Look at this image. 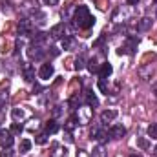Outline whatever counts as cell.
Instances as JSON below:
<instances>
[{
	"instance_id": "cell-1",
	"label": "cell",
	"mask_w": 157,
	"mask_h": 157,
	"mask_svg": "<svg viewBox=\"0 0 157 157\" xmlns=\"http://www.w3.org/2000/svg\"><path fill=\"white\" fill-rule=\"evenodd\" d=\"M93 24H95V17L90 13V9L86 6H78L73 15V26L78 29H90Z\"/></svg>"
},
{
	"instance_id": "cell-2",
	"label": "cell",
	"mask_w": 157,
	"mask_h": 157,
	"mask_svg": "<svg viewBox=\"0 0 157 157\" xmlns=\"http://www.w3.org/2000/svg\"><path fill=\"white\" fill-rule=\"evenodd\" d=\"M28 57H29L31 60H42V59L46 57L44 46H42V44H31V46L28 48Z\"/></svg>"
},
{
	"instance_id": "cell-3",
	"label": "cell",
	"mask_w": 157,
	"mask_h": 157,
	"mask_svg": "<svg viewBox=\"0 0 157 157\" xmlns=\"http://www.w3.org/2000/svg\"><path fill=\"white\" fill-rule=\"evenodd\" d=\"M77 121L80 122V124H88L90 121H91V117H93V112H91V106H80V108H77Z\"/></svg>"
},
{
	"instance_id": "cell-4",
	"label": "cell",
	"mask_w": 157,
	"mask_h": 157,
	"mask_svg": "<svg viewBox=\"0 0 157 157\" xmlns=\"http://www.w3.org/2000/svg\"><path fill=\"white\" fill-rule=\"evenodd\" d=\"M137 44H139V39H137V37H128V39H126V44L119 49V53H121V55H122V53L133 55L135 49H137Z\"/></svg>"
},
{
	"instance_id": "cell-5",
	"label": "cell",
	"mask_w": 157,
	"mask_h": 157,
	"mask_svg": "<svg viewBox=\"0 0 157 157\" xmlns=\"http://www.w3.org/2000/svg\"><path fill=\"white\" fill-rule=\"evenodd\" d=\"M91 139L97 141V143H104V141L108 139V132L104 130V124L93 126V130H91Z\"/></svg>"
},
{
	"instance_id": "cell-6",
	"label": "cell",
	"mask_w": 157,
	"mask_h": 157,
	"mask_svg": "<svg viewBox=\"0 0 157 157\" xmlns=\"http://www.w3.org/2000/svg\"><path fill=\"white\" fill-rule=\"evenodd\" d=\"M15 143V137L11 133V130H0V146L2 148H11Z\"/></svg>"
},
{
	"instance_id": "cell-7",
	"label": "cell",
	"mask_w": 157,
	"mask_h": 157,
	"mask_svg": "<svg viewBox=\"0 0 157 157\" xmlns=\"http://www.w3.org/2000/svg\"><path fill=\"white\" fill-rule=\"evenodd\" d=\"M49 35H51V39L55 40H62L66 35H70V33H66V24L64 22H60V24H57V26H53L51 29H49Z\"/></svg>"
},
{
	"instance_id": "cell-8",
	"label": "cell",
	"mask_w": 157,
	"mask_h": 157,
	"mask_svg": "<svg viewBox=\"0 0 157 157\" xmlns=\"http://www.w3.org/2000/svg\"><path fill=\"white\" fill-rule=\"evenodd\" d=\"M53 73H55V68H53V64H49V62H46V64H42L39 70V77L42 80H49V78L53 77Z\"/></svg>"
},
{
	"instance_id": "cell-9",
	"label": "cell",
	"mask_w": 157,
	"mask_h": 157,
	"mask_svg": "<svg viewBox=\"0 0 157 157\" xmlns=\"http://www.w3.org/2000/svg\"><path fill=\"white\" fill-rule=\"evenodd\" d=\"M31 29H33V26H31V20H29V18H22V20L18 22V35L28 37V35L31 33Z\"/></svg>"
},
{
	"instance_id": "cell-10",
	"label": "cell",
	"mask_w": 157,
	"mask_h": 157,
	"mask_svg": "<svg viewBox=\"0 0 157 157\" xmlns=\"http://www.w3.org/2000/svg\"><path fill=\"white\" fill-rule=\"evenodd\" d=\"M20 70H22V75H24V78H26L28 82H33V80H35V68H33L29 62H24V64L20 66Z\"/></svg>"
},
{
	"instance_id": "cell-11",
	"label": "cell",
	"mask_w": 157,
	"mask_h": 157,
	"mask_svg": "<svg viewBox=\"0 0 157 157\" xmlns=\"http://www.w3.org/2000/svg\"><path fill=\"white\" fill-rule=\"evenodd\" d=\"M108 133H110V137H113V139H122V137L126 135V128H124L122 124H113Z\"/></svg>"
},
{
	"instance_id": "cell-12",
	"label": "cell",
	"mask_w": 157,
	"mask_h": 157,
	"mask_svg": "<svg viewBox=\"0 0 157 157\" xmlns=\"http://www.w3.org/2000/svg\"><path fill=\"white\" fill-rule=\"evenodd\" d=\"M49 157H68V148L55 143V144L51 146V154H49Z\"/></svg>"
},
{
	"instance_id": "cell-13",
	"label": "cell",
	"mask_w": 157,
	"mask_h": 157,
	"mask_svg": "<svg viewBox=\"0 0 157 157\" xmlns=\"http://www.w3.org/2000/svg\"><path fill=\"white\" fill-rule=\"evenodd\" d=\"M112 71H113V68H112V64L110 62H102L101 66H99V77L101 78H108L110 75H112Z\"/></svg>"
},
{
	"instance_id": "cell-14",
	"label": "cell",
	"mask_w": 157,
	"mask_h": 157,
	"mask_svg": "<svg viewBox=\"0 0 157 157\" xmlns=\"http://www.w3.org/2000/svg\"><path fill=\"white\" fill-rule=\"evenodd\" d=\"M115 117H117V110H106V112L101 113V124L106 126L108 122H112Z\"/></svg>"
},
{
	"instance_id": "cell-15",
	"label": "cell",
	"mask_w": 157,
	"mask_h": 157,
	"mask_svg": "<svg viewBox=\"0 0 157 157\" xmlns=\"http://www.w3.org/2000/svg\"><path fill=\"white\" fill-rule=\"evenodd\" d=\"M84 101H86V104H88V106H91V108H93V106H99V99H97L90 90H86V91H84Z\"/></svg>"
},
{
	"instance_id": "cell-16",
	"label": "cell",
	"mask_w": 157,
	"mask_h": 157,
	"mask_svg": "<svg viewBox=\"0 0 157 157\" xmlns=\"http://www.w3.org/2000/svg\"><path fill=\"white\" fill-rule=\"evenodd\" d=\"M11 117H13V121H15V122H22V121L26 119V112H24V110H20V108H13Z\"/></svg>"
},
{
	"instance_id": "cell-17",
	"label": "cell",
	"mask_w": 157,
	"mask_h": 157,
	"mask_svg": "<svg viewBox=\"0 0 157 157\" xmlns=\"http://www.w3.org/2000/svg\"><path fill=\"white\" fill-rule=\"evenodd\" d=\"M57 132H59V124H57V121H55V119H51L49 122H46V133H48V135L57 133Z\"/></svg>"
},
{
	"instance_id": "cell-18",
	"label": "cell",
	"mask_w": 157,
	"mask_h": 157,
	"mask_svg": "<svg viewBox=\"0 0 157 157\" xmlns=\"http://www.w3.org/2000/svg\"><path fill=\"white\" fill-rule=\"evenodd\" d=\"M77 124H78L77 115H71V117H70L68 121H66V124H64V130H66V132H73Z\"/></svg>"
},
{
	"instance_id": "cell-19",
	"label": "cell",
	"mask_w": 157,
	"mask_h": 157,
	"mask_svg": "<svg viewBox=\"0 0 157 157\" xmlns=\"http://www.w3.org/2000/svg\"><path fill=\"white\" fill-rule=\"evenodd\" d=\"M60 42H62V49H71V48L75 46V39H73V35H66Z\"/></svg>"
},
{
	"instance_id": "cell-20",
	"label": "cell",
	"mask_w": 157,
	"mask_h": 157,
	"mask_svg": "<svg viewBox=\"0 0 157 157\" xmlns=\"http://www.w3.org/2000/svg\"><path fill=\"white\" fill-rule=\"evenodd\" d=\"M31 37H33V44H42V46L46 44V39H48V35H46L44 31H37V33L31 35Z\"/></svg>"
},
{
	"instance_id": "cell-21",
	"label": "cell",
	"mask_w": 157,
	"mask_h": 157,
	"mask_svg": "<svg viewBox=\"0 0 157 157\" xmlns=\"http://www.w3.org/2000/svg\"><path fill=\"white\" fill-rule=\"evenodd\" d=\"M152 26V18H148V17H144V18H141V22H139V26H137V29H141V31H144V29H148Z\"/></svg>"
},
{
	"instance_id": "cell-22",
	"label": "cell",
	"mask_w": 157,
	"mask_h": 157,
	"mask_svg": "<svg viewBox=\"0 0 157 157\" xmlns=\"http://www.w3.org/2000/svg\"><path fill=\"white\" fill-rule=\"evenodd\" d=\"M31 150V141L29 139H22L20 141V154H26Z\"/></svg>"
},
{
	"instance_id": "cell-23",
	"label": "cell",
	"mask_w": 157,
	"mask_h": 157,
	"mask_svg": "<svg viewBox=\"0 0 157 157\" xmlns=\"http://www.w3.org/2000/svg\"><path fill=\"white\" fill-rule=\"evenodd\" d=\"M84 66H86V57L80 53V55L77 57V60H75V70H82Z\"/></svg>"
},
{
	"instance_id": "cell-24",
	"label": "cell",
	"mask_w": 157,
	"mask_h": 157,
	"mask_svg": "<svg viewBox=\"0 0 157 157\" xmlns=\"http://www.w3.org/2000/svg\"><path fill=\"white\" fill-rule=\"evenodd\" d=\"M70 106H71L73 110H77V108H80V99H78V93H75V95H71V99H70Z\"/></svg>"
},
{
	"instance_id": "cell-25",
	"label": "cell",
	"mask_w": 157,
	"mask_h": 157,
	"mask_svg": "<svg viewBox=\"0 0 157 157\" xmlns=\"http://www.w3.org/2000/svg\"><path fill=\"white\" fill-rule=\"evenodd\" d=\"M88 70H90L91 73H97V71H99V64H97L95 59H90V60H88Z\"/></svg>"
},
{
	"instance_id": "cell-26",
	"label": "cell",
	"mask_w": 157,
	"mask_h": 157,
	"mask_svg": "<svg viewBox=\"0 0 157 157\" xmlns=\"http://www.w3.org/2000/svg\"><path fill=\"white\" fill-rule=\"evenodd\" d=\"M99 90L104 93V95H108L110 93V90H108V82H106V78H99Z\"/></svg>"
},
{
	"instance_id": "cell-27",
	"label": "cell",
	"mask_w": 157,
	"mask_h": 157,
	"mask_svg": "<svg viewBox=\"0 0 157 157\" xmlns=\"http://www.w3.org/2000/svg\"><path fill=\"white\" fill-rule=\"evenodd\" d=\"M148 137L150 139H157V122L148 126Z\"/></svg>"
},
{
	"instance_id": "cell-28",
	"label": "cell",
	"mask_w": 157,
	"mask_h": 157,
	"mask_svg": "<svg viewBox=\"0 0 157 157\" xmlns=\"http://www.w3.org/2000/svg\"><path fill=\"white\" fill-rule=\"evenodd\" d=\"M9 130H11V133H13V135H20V133L24 132V128H22V126H20L18 122H15V124H13V126H11Z\"/></svg>"
},
{
	"instance_id": "cell-29",
	"label": "cell",
	"mask_w": 157,
	"mask_h": 157,
	"mask_svg": "<svg viewBox=\"0 0 157 157\" xmlns=\"http://www.w3.org/2000/svg\"><path fill=\"white\" fill-rule=\"evenodd\" d=\"M35 143H37V144H46V143H48V133H39V135L35 137Z\"/></svg>"
},
{
	"instance_id": "cell-30",
	"label": "cell",
	"mask_w": 157,
	"mask_h": 157,
	"mask_svg": "<svg viewBox=\"0 0 157 157\" xmlns=\"http://www.w3.org/2000/svg\"><path fill=\"white\" fill-rule=\"evenodd\" d=\"M91 157H106V154H104V148H102V146L95 148V150H93V155H91Z\"/></svg>"
},
{
	"instance_id": "cell-31",
	"label": "cell",
	"mask_w": 157,
	"mask_h": 157,
	"mask_svg": "<svg viewBox=\"0 0 157 157\" xmlns=\"http://www.w3.org/2000/svg\"><path fill=\"white\" fill-rule=\"evenodd\" d=\"M39 126H40L39 121H37V119H31V121H29V124H28V130H31V132H33V130H37Z\"/></svg>"
},
{
	"instance_id": "cell-32",
	"label": "cell",
	"mask_w": 157,
	"mask_h": 157,
	"mask_svg": "<svg viewBox=\"0 0 157 157\" xmlns=\"http://www.w3.org/2000/svg\"><path fill=\"white\" fill-rule=\"evenodd\" d=\"M0 157H13V154L9 152V148H4V152H0Z\"/></svg>"
},
{
	"instance_id": "cell-33",
	"label": "cell",
	"mask_w": 157,
	"mask_h": 157,
	"mask_svg": "<svg viewBox=\"0 0 157 157\" xmlns=\"http://www.w3.org/2000/svg\"><path fill=\"white\" fill-rule=\"evenodd\" d=\"M60 112H62V110H60V106H55V108H53V115H55V117H59V115H60Z\"/></svg>"
},
{
	"instance_id": "cell-34",
	"label": "cell",
	"mask_w": 157,
	"mask_h": 157,
	"mask_svg": "<svg viewBox=\"0 0 157 157\" xmlns=\"http://www.w3.org/2000/svg\"><path fill=\"white\" fill-rule=\"evenodd\" d=\"M4 106H6V97H0V113L4 112Z\"/></svg>"
},
{
	"instance_id": "cell-35",
	"label": "cell",
	"mask_w": 157,
	"mask_h": 157,
	"mask_svg": "<svg viewBox=\"0 0 157 157\" xmlns=\"http://www.w3.org/2000/svg\"><path fill=\"white\" fill-rule=\"evenodd\" d=\"M49 49H51V57H57L59 55V49L57 48H49Z\"/></svg>"
},
{
	"instance_id": "cell-36",
	"label": "cell",
	"mask_w": 157,
	"mask_h": 157,
	"mask_svg": "<svg viewBox=\"0 0 157 157\" xmlns=\"http://www.w3.org/2000/svg\"><path fill=\"white\" fill-rule=\"evenodd\" d=\"M126 2H128V4H130V6H137V4H139V2H141V0H126Z\"/></svg>"
},
{
	"instance_id": "cell-37",
	"label": "cell",
	"mask_w": 157,
	"mask_h": 157,
	"mask_svg": "<svg viewBox=\"0 0 157 157\" xmlns=\"http://www.w3.org/2000/svg\"><path fill=\"white\" fill-rule=\"evenodd\" d=\"M44 2H46V4H48V6H55V4H57V2H59V0H44Z\"/></svg>"
},
{
	"instance_id": "cell-38",
	"label": "cell",
	"mask_w": 157,
	"mask_h": 157,
	"mask_svg": "<svg viewBox=\"0 0 157 157\" xmlns=\"http://www.w3.org/2000/svg\"><path fill=\"white\" fill-rule=\"evenodd\" d=\"M154 155L157 157V146H155V148H154Z\"/></svg>"
},
{
	"instance_id": "cell-39",
	"label": "cell",
	"mask_w": 157,
	"mask_h": 157,
	"mask_svg": "<svg viewBox=\"0 0 157 157\" xmlns=\"http://www.w3.org/2000/svg\"><path fill=\"white\" fill-rule=\"evenodd\" d=\"M130 157H141V155H137V154H133V155H130Z\"/></svg>"
},
{
	"instance_id": "cell-40",
	"label": "cell",
	"mask_w": 157,
	"mask_h": 157,
	"mask_svg": "<svg viewBox=\"0 0 157 157\" xmlns=\"http://www.w3.org/2000/svg\"><path fill=\"white\" fill-rule=\"evenodd\" d=\"M154 2H155V4H157V0H154Z\"/></svg>"
}]
</instances>
